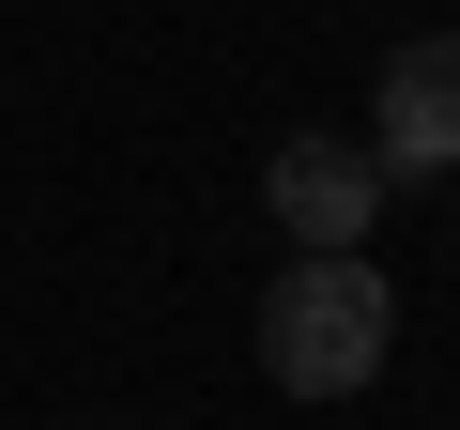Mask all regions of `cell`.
<instances>
[{"label": "cell", "instance_id": "cell-1", "mask_svg": "<svg viewBox=\"0 0 460 430\" xmlns=\"http://www.w3.org/2000/svg\"><path fill=\"white\" fill-rule=\"evenodd\" d=\"M384 354H399V292H384L353 246H292L277 292H261V369H277L292 399H353Z\"/></svg>", "mask_w": 460, "mask_h": 430}, {"label": "cell", "instance_id": "cell-2", "mask_svg": "<svg viewBox=\"0 0 460 430\" xmlns=\"http://www.w3.org/2000/svg\"><path fill=\"white\" fill-rule=\"evenodd\" d=\"M277 231L292 246H368V215H384V154L368 139H277Z\"/></svg>", "mask_w": 460, "mask_h": 430}, {"label": "cell", "instance_id": "cell-3", "mask_svg": "<svg viewBox=\"0 0 460 430\" xmlns=\"http://www.w3.org/2000/svg\"><path fill=\"white\" fill-rule=\"evenodd\" d=\"M368 154H384V169H460V31H429V47H399V62H384Z\"/></svg>", "mask_w": 460, "mask_h": 430}]
</instances>
